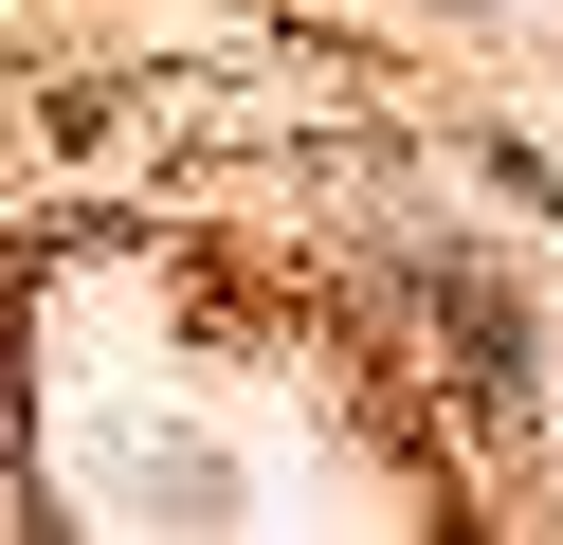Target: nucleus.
Wrapping results in <instances>:
<instances>
[{
	"label": "nucleus",
	"instance_id": "nucleus-1",
	"mask_svg": "<svg viewBox=\"0 0 563 545\" xmlns=\"http://www.w3.org/2000/svg\"><path fill=\"white\" fill-rule=\"evenodd\" d=\"M418 291H437V346H454V382H473L490 418H527V400H545V346H527V309H509L490 273H418Z\"/></svg>",
	"mask_w": 563,
	"mask_h": 545
},
{
	"label": "nucleus",
	"instance_id": "nucleus-2",
	"mask_svg": "<svg viewBox=\"0 0 563 545\" xmlns=\"http://www.w3.org/2000/svg\"><path fill=\"white\" fill-rule=\"evenodd\" d=\"M0 436H19V291H0Z\"/></svg>",
	"mask_w": 563,
	"mask_h": 545
}]
</instances>
